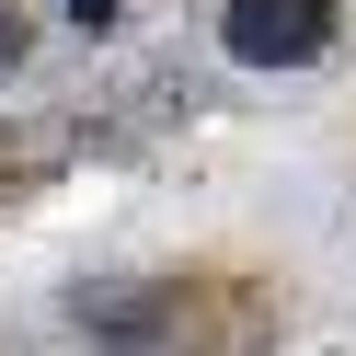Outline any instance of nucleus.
<instances>
[{"label":"nucleus","instance_id":"obj_1","mask_svg":"<svg viewBox=\"0 0 356 356\" xmlns=\"http://www.w3.org/2000/svg\"><path fill=\"white\" fill-rule=\"evenodd\" d=\"M218 47L241 70H310L333 47V0H230L218 12Z\"/></svg>","mask_w":356,"mask_h":356},{"label":"nucleus","instance_id":"obj_2","mask_svg":"<svg viewBox=\"0 0 356 356\" xmlns=\"http://www.w3.org/2000/svg\"><path fill=\"white\" fill-rule=\"evenodd\" d=\"M172 310H184L172 287H104V299H81V322H92L104 345H149V333H161Z\"/></svg>","mask_w":356,"mask_h":356},{"label":"nucleus","instance_id":"obj_3","mask_svg":"<svg viewBox=\"0 0 356 356\" xmlns=\"http://www.w3.org/2000/svg\"><path fill=\"white\" fill-rule=\"evenodd\" d=\"M58 12H70V24H92V35L115 24V0H58Z\"/></svg>","mask_w":356,"mask_h":356}]
</instances>
